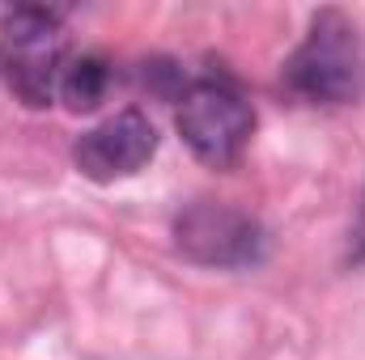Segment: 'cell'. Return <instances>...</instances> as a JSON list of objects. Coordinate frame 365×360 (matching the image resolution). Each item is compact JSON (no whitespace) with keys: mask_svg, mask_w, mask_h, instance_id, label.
<instances>
[{"mask_svg":"<svg viewBox=\"0 0 365 360\" xmlns=\"http://www.w3.org/2000/svg\"><path fill=\"white\" fill-rule=\"evenodd\" d=\"M284 90L306 106H349L365 90V55L357 26L340 9L314 13L306 38L280 68Z\"/></svg>","mask_w":365,"mask_h":360,"instance_id":"6da1fadb","label":"cell"},{"mask_svg":"<svg viewBox=\"0 0 365 360\" xmlns=\"http://www.w3.org/2000/svg\"><path fill=\"white\" fill-rule=\"evenodd\" d=\"M64 26L60 13L38 4H17L0 26V68L9 90L26 106H47L60 93L64 73Z\"/></svg>","mask_w":365,"mask_h":360,"instance_id":"7a4b0ae2","label":"cell"},{"mask_svg":"<svg viewBox=\"0 0 365 360\" xmlns=\"http://www.w3.org/2000/svg\"><path fill=\"white\" fill-rule=\"evenodd\" d=\"M182 144L212 170H234L255 136V106L225 81H195L179 97Z\"/></svg>","mask_w":365,"mask_h":360,"instance_id":"3957f363","label":"cell"},{"mask_svg":"<svg viewBox=\"0 0 365 360\" xmlns=\"http://www.w3.org/2000/svg\"><path fill=\"white\" fill-rule=\"evenodd\" d=\"M153 153H158V127L149 123L145 110L128 106L77 136L73 166L90 182H119L140 174L153 162Z\"/></svg>","mask_w":365,"mask_h":360,"instance_id":"277c9868","label":"cell"},{"mask_svg":"<svg viewBox=\"0 0 365 360\" xmlns=\"http://www.w3.org/2000/svg\"><path fill=\"white\" fill-rule=\"evenodd\" d=\"M179 250L208 268H247L264 255V229L255 216L230 203H191L175 221Z\"/></svg>","mask_w":365,"mask_h":360,"instance_id":"5b68a950","label":"cell"},{"mask_svg":"<svg viewBox=\"0 0 365 360\" xmlns=\"http://www.w3.org/2000/svg\"><path fill=\"white\" fill-rule=\"evenodd\" d=\"M110 90V64L102 55H77L60 73V97L68 110H93Z\"/></svg>","mask_w":365,"mask_h":360,"instance_id":"8992f818","label":"cell"},{"mask_svg":"<svg viewBox=\"0 0 365 360\" xmlns=\"http://www.w3.org/2000/svg\"><path fill=\"white\" fill-rule=\"evenodd\" d=\"M353 263H365V199H361V216L353 229Z\"/></svg>","mask_w":365,"mask_h":360,"instance_id":"52a82bcc","label":"cell"}]
</instances>
